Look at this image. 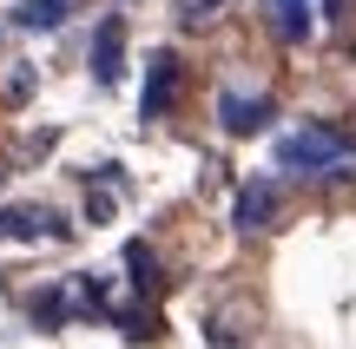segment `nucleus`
I'll list each match as a JSON object with an SVG mask.
<instances>
[{
	"label": "nucleus",
	"instance_id": "1",
	"mask_svg": "<svg viewBox=\"0 0 356 349\" xmlns=\"http://www.w3.org/2000/svg\"><path fill=\"white\" fill-rule=\"evenodd\" d=\"M337 158H343V139L330 126H291L277 139V165L284 171H330Z\"/></svg>",
	"mask_w": 356,
	"mask_h": 349
},
{
	"label": "nucleus",
	"instance_id": "2",
	"mask_svg": "<svg viewBox=\"0 0 356 349\" xmlns=\"http://www.w3.org/2000/svg\"><path fill=\"white\" fill-rule=\"evenodd\" d=\"M218 126H225L231 139H251V132L270 126V99L264 92H225V99H218Z\"/></svg>",
	"mask_w": 356,
	"mask_h": 349
},
{
	"label": "nucleus",
	"instance_id": "3",
	"mask_svg": "<svg viewBox=\"0 0 356 349\" xmlns=\"http://www.w3.org/2000/svg\"><path fill=\"white\" fill-rule=\"evenodd\" d=\"M264 13H270V26H277L291 46H304L310 33H317V13H323V0H264Z\"/></svg>",
	"mask_w": 356,
	"mask_h": 349
},
{
	"label": "nucleus",
	"instance_id": "4",
	"mask_svg": "<svg viewBox=\"0 0 356 349\" xmlns=\"http://www.w3.org/2000/svg\"><path fill=\"white\" fill-rule=\"evenodd\" d=\"M172 86H178V60H172V53H159V60H152V73H145V112H172Z\"/></svg>",
	"mask_w": 356,
	"mask_h": 349
},
{
	"label": "nucleus",
	"instance_id": "5",
	"mask_svg": "<svg viewBox=\"0 0 356 349\" xmlns=\"http://www.w3.org/2000/svg\"><path fill=\"white\" fill-rule=\"evenodd\" d=\"M119 46H126V33H119V20H106L92 33V79H106V86L119 79Z\"/></svg>",
	"mask_w": 356,
	"mask_h": 349
},
{
	"label": "nucleus",
	"instance_id": "6",
	"mask_svg": "<svg viewBox=\"0 0 356 349\" xmlns=\"http://www.w3.org/2000/svg\"><path fill=\"white\" fill-rule=\"evenodd\" d=\"M270 205H277V191H270L264 178L244 185V191H238V231H257V224H270Z\"/></svg>",
	"mask_w": 356,
	"mask_h": 349
},
{
	"label": "nucleus",
	"instance_id": "7",
	"mask_svg": "<svg viewBox=\"0 0 356 349\" xmlns=\"http://www.w3.org/2000/svg\"><path fill=\"white\" fill-rule=\"evenodd\" d=\"M66 13H73V0H20V7H13V20L33 26V33H47V26H60Z\"/></svg>",
	"mask_w": 356,
	"mask_h": 349
},
{
	"label": "nucleus",
	"instance_id": "8",
	"mask_svg": "<svg viewBox=\"0 0 356 349\" xmlns=\"http://www.w3.org/2000/svg\"><path fill=\"white\" fill-rule=\"evenodd\" d=\"M126 264H132V277H139V290H152V284H159V277H152V250H145V244H132V250H126Z\"/></svg>",
	"mask_w": 356,
	"mask_h": 349
},
{
	"label": "nucleus",
	"instance_id": "9",
	"mask_svg": "<svg viewBox=\"0 0 356 349\" xmlns=\"http://www.w3.org/2000/svg\"><path fill=\"white\" fill-rule=\"evenodd\" d=\"M0 237H7V211H0Z\"/></svg>",
	"mask_w": 356,
	"mask_h": 349
},
{
	"label": "nucleus",
	"instance_id": "10",
	"mask_svg": "<svg viewBox=\"0 0 356 349\" xmlns=\"http://www.w3.org/2000/svg\"><path fill=\"white\" fill-rule=\"evenodd\" d=\"M191 7H218V0H191Z\"/></svg>",
	"mask_w": 356,
	"mask_h": 349
}]
</instances>
